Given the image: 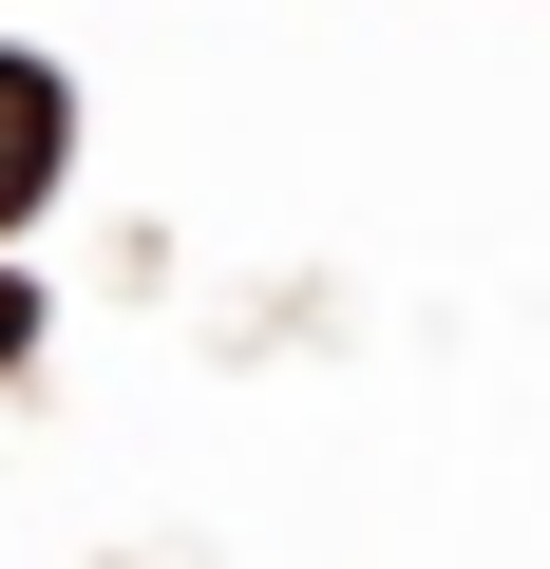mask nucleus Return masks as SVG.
Segmentation results:
<instances>
[{
    "mask_svg": "<svg viewBox=\"0 0 550 569\" xmlns=\"http://www.w3.org/2000/svg\"><path fill=\"white\" fill-rule=\"evenodd\" d=\"M39 171H58V77H39V58H0V209H20Z\"/></svg>",
    "mask_w": 550,
    "mask_h": 569,
    "instance_id": "nucleus-1",
    "label": "nucleus"
}]
</instances>
